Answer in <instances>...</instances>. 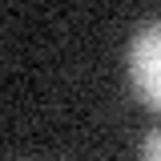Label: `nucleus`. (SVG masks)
Instances as JSON below:
<instances>
[{"instance_id":"f257e3e1","label":"nucleus","mask_w":161,"mask_h":161,"mask_svg":"<svg viewBox=\"0 0 161 161\" xmlns=\"http://www.w3.org/2000/svg\"><path fill=\"white\" fill-rule=\"evenodd\" d=\"M129 80L149 109H161V20H149L129 44Z\"/></svg>"},{"instance_id":"f03ea898","label":"nucleus","mask_w":161,"mask_h":161,"mask_svg":"<svg viewBox=\"0 0 161 161\" xmlns=\"http://www.w3.org/2000/svg\"><path fill=\"white\" fill-rule=\"evenodd\" d=\"M137 161H161V125L145 133V141H141V149H137Z\"/></svg>"}]
</instances>
